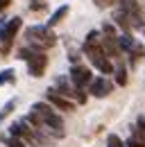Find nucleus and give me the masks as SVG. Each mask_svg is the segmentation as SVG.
Here are the masks:
<instances>
[{
    "label": "nucleus",
    "mask_w": 145,
    "mask_h": 147,
    "mask_svg": "<svg viewBox=\"0 0 145 147\" xmlns=\"http://www.w3.org/2000/svg\"><path fill=\"white\" fill-rule=\"evenodd\" d=\"M45 100L59 111H68V113H70V111L75 109V102H70L68 97H64L61 93H57L54 88H48V91H45Z\"/></svg>",
    "instance_id": "nucleus-9"
},
{
    "label": "nucleus",
    "mask_w": 145,
    "mask_h": 147,
    "mask_svg": "<svg viewBox=\"0 0 145 147\" xmlns=\"http://www.w3.org/2000/svg\"><path fill=\"white\" fill-rule=\"evenodd\" d=\"M20 25H23V20L18 18V16H14V18L7 20V25L0 30V50H2V52H9V48H12V43H14V36L18 34Z\"/></svg>",
    "instance_id": "nucleus-6"
},
{
    "label": "nucleus",
    "mask_w": 145,
    "mask_h": 147,
    "mask_svg": "<svg viewBox=\"0 0 145 147\" xmlns=\"http://www.w3.org/2000/svg\"><path fill=\"white\" fill-rule=\"evenodd\" d=\"M32 111L43 120V127H48L45 131H52L57 138L64 136V120H61V115L54 111V107L50 102H34V104H32Z\"/></svg>",
    "instance_id": "nucleus-1"
},
{
    "label": "nucleus",
    "mask_w": 145,
    "mask_h": 147,
    "mask_svg": "<svg viewBox=\"0 0 145 147\" xmlns=\"http://www.w3.org/2000/svg\"><path fill=\"white\" fill-rule=\"evenodd\" d=\"M125 145H127V147H143L141 143H138V140H136V138H129V140H127Z\"/></svg>",
    "instance_id": "nucleus-21"
},
{
    "label": "nucleus",
    "mask_w": 145,
    "mask_h": 147,
    "mask_svg": "<svg viewBox=\"0 0 145 147\" xmlns=\"http://www.w3.org/2000/svg\"><path fill=\"white\" fill-rule=\"evenodd\" d=\"M118 7H120V11H129V14L143 16V5H141V0H118Z\"/></svg>",
    "instance_id": "nucleus-11"
},
{
    "label": "nucleus",
    "mask_w": 145,
    "mask_h": 147,
    "mask_svg": "<svg viewBox=\"0 0 145 147\" xmlns=\"http://www.w3.org/2000/svg\"><path fill=\"white\" fill-rule=\"evenodd\" d=\"M54 86H57V88H54L57 93H61L64 97H72L77 104H84V102H86V93L82 91V88H77L70 79H66V77H57V79H54Z\"/></svg>",
    "instance_id": "nucleus-5"
},
{
    "label": "nucleus",
    "mask_w": 145,
    "mask_h": 147,
    "mask_svg": "<svg viewBox=\"0 0 145 147\" xmlns=\"http://www.w3.org/2000/svg\"><path fill=\"white\" fill-rule=\"evenodd\" d=\"M66 14H68V5H61V7L54 11L52 16H50V20H48V27H54V25H59L61 20L66 18Z\"/></svg>",
    "instance_id": "nucleus-12"
},
{
    "label": "nucleus",
    "mask_w": 145,
    "mask_h": 147,
    "mask_svg": "<svg viewBox=\"0 0 145 147\" xmlns=\"http://www.w3.org/2000/svg\"><path fill=\"white\" fill-rule=\"evenodd\" d=\"M102 34H104V36H111V38H118L116 36V27H113L111 23H104V25H102Z\"/></svg>",
    "instance_id": "nucleus-20"
},
{
    "label": "nucleus",
    "mask_w": 145,
    "mask_h": 147,
    "mask_svg": "<svg viewBox=\"0 0 145 147\" xmlns=\"http://www.w3.org/2000/svg\"><path fill=\"white\" fill-rule=\"evenodd\" d=\"M2 143L7 147H25V140L16 138V136H2Z\"/></svg>",
    "instance_id": "nucleus-15"
},
{
    "label": "nucleus",
    "mask_w": 145,
    "mask_h": 147,
    "mask_svg": "<svg viewBox=\"0 0 145 147\" xmlns=\"http://www.w3.org/2000/svg\"><path fill=\"white\" fill-rule=\"evenodd\" d=\"M18 59H23L27 63V73L32 77H41L45 73V66H48V57L43 55L41 50L36 48H20L18 50Z\"/></svg>",
    "instance_id": "nucleus-2"
},
{
    "label": "nucleus",
    "mask_w": 145,
    "mask_h": 147,
    "mask_svg": "<svg viewBox=\"0 0 145 147\" xmlns=\"http://www.w3.org/2000/svg\"><path fill=\"white\" fill-rule=\"evenodd\" d=\"M116 84L118 86H125L127 84V68L125 66H118L116 68Z\"/></svg>",
    "instance_id": "nucleus-17"
},
{
    "label": "nucleus",
    "mask_w": 145,
    "mask_h": 147,
    "mask_svg": "<svg viewBox=\"0 0 145 147\" xmlns=\"http://www.w3.org/2000/svg\"><path fill=\"white\" fill-rule=\"evenodd\" d=\"M111 91H113V82H109L107 77H95L89 86V93L95 97H107Z\"/></svg>",
    "instance_id": "nucleus-10"
},
{
    "label": "nucleus",
    "mask_w": 145,
    "mask_h": 147,
    "mask_svg": "<svg viewBox=\"0 0 145 147\" xmlns=\"http://www.w3.org/2000/svg\"><path fill=\"white\" fill-rule=\"evenodd\" d=\"M16 79V73H14V68H5L2 73H0V86H5V84H12Z\"/></svg>",
    "instance_id": "nucleus-14"
},
{
    "label": "nucleus",
    "mask_w": 145,
    "mask_h": 147,
    "mask_svg": "<svg viewBox=\"0 0 145 147\" xmlns=\"http://www.w3.org/2000/svg\"><path fill=\"white\" fill-rule=\"evenodd\" d=\"M113 20H116V25L123 27V30H136V27H143V16H136V14H129V11H118Z\"/></svg>",
    "instance_id": "nucleus-8"
},
{
    "label": "nucleus",
    "mask_w": 145,
    "mask_h": 147,
    "mask_svg": "<svg viewBox=\"0 0 145 147\" xmlns=\"http://www.w3.org/2000/svg\"><path fill=\"white\" fill-rule=\"evenodd\" d=\"M107 145H109V147H127L125 143H123V140L116 136V134H111V136L107 138Z\"/></svg>",
    "instance_id": "nucleus-19"
},
{
    "label": "nucleus",
    "mask_w": 145,
    "mask_h": 147,
    "mask_svg": "<svg viewBox=\"0 0 145 147\" xmlns=\"http://www.w3.org/2000/svg\"><path fill=\"white\" fill-rule=\"evenodd\" d=\"M16 97H14V100H9V102H7V104H5V107H2V109H0V122H2V120H5V118H7V115H9V113H12V111L16 109Z\"/></svg>",
    "instance_id": "nucleus-16"
},
{
    "label": "nucleus",
    "mask_w": 145,
    "mask_h": 147,
    "mask_svg": "<svg viewBox=\"0 0 145 147\" xmlns=\"http://www.w3.org/2000/svg\"><path fill=\"white\" fill-rule=\"evenodd\" d=\"M7 5H9V0H0V11H2V9L7 7Z\"/></svg>",
    "instance_id": "nucleus-22"
},
{
    "label": "nucleus",
    "mask_w": 145,
    "mask_h": 147,
    "mask_svg": "<svg viewBox=\"0 0 145 147\" xmlns=\"http://www.w3.org/2000/svg\"><path fill=\"white\" fill-rule=\"evenodd\" d=\"M70 82L77 86V88H84V86H91V82H93V75L86 66H82V63H72L70 68Z\"/></svg>",
    "instance_id": "nucleus-7"
},
{
    "label": "nucleus",
    "mask_w": 145,
    "mask_h": 147,
    "mask_svg": "<svg viewBox=\"0 0 145 147\" xmlns=\"http://www.w3.org/2000/svg\"><path fill=\"white\" fill-rule=\"evenodd\" d=\"M118 45H120V50H123V52H127V55H129V52H131V50H134L138 43L134 41V36L125 34V36H118Z\"/></svg>",
    "instance_id": "nucleus-13"
},
{
    "label": "nucleus",
    "mask_w": 145,
    "mask_h": 147,
    "mask_svg": "<svg viewBox=\"0 0 145 147\" xmlns=\"http://www.w3.org/2000/svg\"><path fill=\"white\" fill-rule=\"evenodd\" d=\"M84 52H86V57H89V61L100 70V73H113V63H111V59H109V55L102 50V45L100 43H84Z\"/></svg>",
    "instance_id": "nucleus-4"
},
{
    "label": "nucleus",
    "mask_w": 145,
    "mask_h": 147,
    "mask_svg": "<svg viewBox=\"0 0 145 147\" xmlns=\"http://www.w3.org/2000/svg\"><path fill=\"white\" fill-rule=\"evenodd\" d=\"M131 138H136V140H138V143L145 147V127H143V125L134 127V131H131Z\"/></svg>",
    "instance_id": "nucleus-18"
},
{
    "label": "nucleus",
    "mask_w": 145,
    "mask_h": 147,
    "mask_svg": "<svg viewBox=\"0 0 145 147\" xmlns=\"http://www.w3.org/2000/svg\"><path fill=\"white\" fill-rule=\"evenodd\" d=\"M25 38L30 41V45L36 50H43V48H52L57 43V36L52 34V30L48 25H32L25 30Z\"/></svg>",
    "instance_id": "nucleus-3"
}]
</instances>
